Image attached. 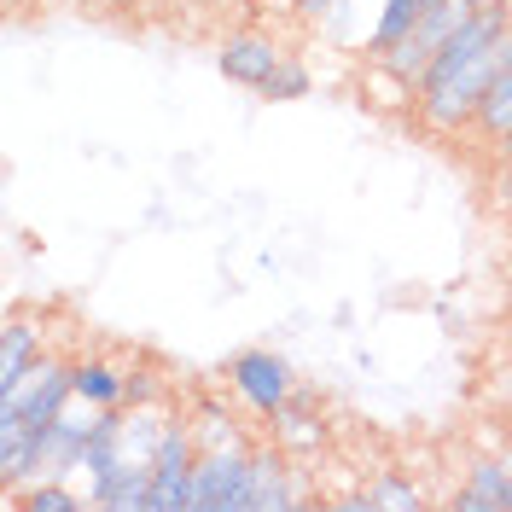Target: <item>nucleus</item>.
I'll return each instance as SVG.
<instances>
[{
    "instance_id": "nucleus-1",
    "label": "nucleus",
    "mask_w": 512,
    "mask_h": 512,
    "mask_svg": "<svg viewBox=\"0 0 512 512\" xmlns=\"http://www.w3.org/2000/svg\"><path fill=\"white\" fill-rule=\"evenodd\" d=\"M169 419H175V408H134V402L99 414L94 437H88V460H82V472H88V507H94L123 472H146V466L158 460Z\"/></svg>"
},
{
    "instance_id": "nucleus-2",
    "label": "nucleus",
    "mask_w": 512,
    "mask_h": 512,
    "mask_svg": "<svg viewBox=\"0 0 512 512\" xmlns=\"http://www.w3.org/2000/svg\"><path fill=\"white\" fill-rule=\"evenodd\" d=\"M70 396H76L70 361H59V355H35L12 384H0V414H18L30 431H47V425L70 408Z\"/></svg>"
},
{
    "instance_id": "nucleus-3",
    "label": "nucleus",
    "mask_w": 512,
    "mask_h": 512,
    "mask_svg": "<svg viewBox=\"0 0 512 512\" xmlns=\"http://www.w3.org/2000/svg\"><path fill=\"white\" fill-rule=\"evenodd\" d=\"M478 6H483V0H437V6H431V12L419 18L414 30H408L402 41H396V47H390V53H367V59H384L390 70H396V76H408V82L419 88V82H425V70L437 64V53L448 47V35L460 30V24H466Z\"/></svg>"
},
{
    "instance_id": "nucleus-4",
    "label": "nucleus",
    "mask_w": 512,
    "mask_h": 512,
    "mask_svg": "<svg viewBox=\"0 0 512 512\" xmlns=\"http://www.w3.org/2000/svg\"><path fill=\"white\" fill-rule=\"evenodd\" d=\"M192 472H198V443H192V419H169L163 448L152 460V512H192Z\"/></svg>"
},
{
    "instance_id": "nucleus-5",
    "label": "nucleus",
    "mask_w": 512,
    "mask_h": 512,
    "mask_svg": "<svg viewBox=\"0 0 512 512\" xmlns=\"http://www.w3.org/2000/svg\"><path fill=\"white\" fill-rule=\"evenodd\" d=\"M227 379H233V390H239V402H245L251 414H262V419H274L291 402V390H297L286 355H274V350H239L233 361H227Z\"/></svg>"
},
{
    "instance_id": "nucleus-6",
    "label": "nucleus",
    "mask_w": 512,
    "mask_h": 512,
    "mask_svg": "<svg viewBox=\"0 0 512 512\" xmlns=\"http://www.w3.org/2000/svg\"><path fill=\"white\" fill-rule=\"evenodd\" d=\"M245 495H251V448L198 454V472H192V512H245Z\"/></svg>"
},
{
    "instance_id": "nucleus-7",
    "label": "nucleus",
    "mask_w": 512,
    "mask_h": 512,
    "mask_svg": "<svg viewBox=\"0 0 512 512\" xmlns=\"http://www.w3.org/2000/svg\"><path fill=\"white\" fill-rule=\"evenodd\" d=\"M286 59L291 53L262 30H233V35H222V47H216V70H222L227 82H239V88H256V94L268 88V76Z\"/></svg>"
},
{
    "instance_id": "nucleus-8",
    "label": "nucleus",
    "mask_w": 512,
    "mask_h": 512,
    "mask_svg": "<svg viewBox=\"0 0 512 512\" xmlns=\"http://www.w3.org/2000/svg\"><path fill=\"white\" fill-rule=\"evenodd\" d=\"M309 489H303V472H291L280 448H251V495H245V512H286L303 507Z\"/></svg>"
},
{
    "instance_id": "nucleus-9",
    "label": "nucleus",
    "mask_w": 512,
    "mask_h": 512,
    "mask_svg": "<svg viewBox=\"0 0 512 512\" xmlns=\"http://www.w3.org/2000/svg\"><path fill=\"white\" fill-rule=\"evenodd\" d=\"M460 512H512V448L507 454H478L454 495Z\"/></svg>"
},
{
    "instance_id": "nucleus-10",
    "label": "nucleus",
    "mask_w": 512,
    "mask_h": 512,
    "mask_svg": "<svg viewBox=\"0 0 512 512\" xmlns=\"http://www.w3.org/2000/svg\"><path fill=\"white\" fill-rule=\"evenodd\" d=\"M70 379H76V396L94 402V408H123L128 402V373L123 367H111L105 355H82V361H70Z\"/></svg>"
},
{
    "instance_id": "nucleus-11",
    "label": "nucleus",
    "mask_w": 512,
    "mask_h": 512,
    "mask_svg": "<svg viewBox=\"0 0 512 512\" xmlns=\"http://www.w3.org/2000/svg\"><path fill=\"white\" fill-rule=\"evenodd\" d=\"M35 355H47V326L35 315H12L0 332V384H12Z\"/></svg>"
},
{
    "instance_id": "nucleus-12",
    "label": "nucleus",
    "mask_w": 512,
    "mask_h": 512,
    "mask_svg": "<svg viewBox=\"0 0 512 512\" xmlns=\"http://www.w3.org/2000/svg\"><path fill=\"white\" fill-rule=\"evenodd\" d=\"M274 443L280 448H320L326 425H320V402L309 390H291V402L274 414Z\"/></svg>"
},
{
    "instance_id": "nucleus-13",
    "label": "nucleus",
    "mask_w": 512,
    "mask_h": 512,
    "mask_svg": "<svg viewBox=\"0 0 512 512\" xmlns=\"http://www.w3.org/2000/svg\"><path fill=\"white\" fill-rule=\"evenodd\" d=\"M344 507H355V512H414V507H425V489L408 483L402 472H379V478L367 483L361 495H350Z\"/></svg>"
},
{
    "instance_id": "nucleus-14",
    "label": "nucleus",
    "mask_w": 512,
    "mask_h": 512,
    "mask_svg": "<svg viewBox=\"0 0 512 512\" xmlns=\"http://www.w3.org/2000/svg\"><path fill=\"white\" fill-rule=\"evenodd\" d=\"M472 134H478L483 146H501V140L512 134V70H501V76L489 82L478 117H472Z\"/></svg>"
},
{
    "instance_id": "nucleus-15",
    "label": "nucleus",
    "mask_w": 512,
    "mask_h": 512,
    "mask_svg": "<svg viewBox=\"0 0 512 512\" xmlns=\"http://www.w3.org/2000/svg\"><path fill=\"white\" fill-rule=\"evenodd\" d=\"M361 94L373 99V105H384V111H414L419 105V88L408 82V76H396L384 59H367V70H361Z\"/></svg>"
},
{
    "instance_id": "nucleus-16",
    "label": "nucleus",
    "mask_w": 512,
    "mask_h": 512,
    "mask_svg": "<svg viewBox=\"0 0 512 512\" xmlns=\"http://www.w3.org/2000/svg\"><path fill=\"white\" fill-rule=\"evenodd\" d=\"M431 6H437V0H384L379 24H373V35H367V47H361V53H390V47L414 30Z\"/></svg>"
},
{
    "instance_id": "nucleus-17",
    "label": "nucleus",
    "mask_w": 512,
    "mask_h": 512,
    "mask_svg": "<svg viewBox=\"0 0 512 512\" xmlns=\"http://www.w3.org/2000/svg\"><path fill=\"white\" fill-rule=\"evenodd\" d=\"M192 443H198V454H216V448H251L245 443V431H239V419L227 414V408H216V402H204V408L192 414Z\"/></svg>"
},
{
    "instance_id": "nucleus-18",
    "label": "nucleus",
    "mask_w": 512,
    "mask_h": 512,
    "mask_svg": "<svg viewBox=\"0 0 512 512\" xmlns=\"http://www.w3.org/2000/svg\"><path fill=\"white\" fill-rule=\"evenodd\" d=\"M6 507L12 512H82V495L64 478H41V483H30L24 495H12Z\"/></svg>"
},
{
    "instance_id": "nucleus-19",
    "label": "nucleus",
    "mask_w": 512,
    "mask_h": 512,
    "mask_svg": "<svg viewBox=\"0 0 512 512\" xmlns=\"http://www.w3.org/2000/svg\"><path fill=\"white\" fill-rule=\"evenodd\" d=\"M94 507H105V512H152V466H146V472H123Z\"/></svg>"
},
{
    "instance_id": "nucleus-20",
    "label": "nucleus",
    "mask_w": 512,
    "mask_h": 512,
    "mask_svg": "<svg viewBox=\"0 0 512 512\" xmlns=\"http://www.w3.org/2000/svg\"><path fill=\"white\" fill-rule=\"evenodd\" d=\"M309 88H315V76H309V64L303 59H286L274 76H268V88H262V99H309Z\"/></svg>"
},
{
    "instance_id": "nucleus-21",
    "label": "nucleus",
    "mask_w": 512,
    "mask_h": 512,
    "mask_svg": "<svg viewBox=\"0 0 512 512\" xmlns=\"http://www.w3.org/2000/svg\"><path fill=\"white\" fill-rule=\"evenodd\" d=\"M128 402L134 408H169V379L152 373V367H134L128 373Z\"/></svg>"
},
{
    "instance_id": "nucleus-22",
    "label": "nucleus",
    "mask_w": 512,
    "mask_h": 512,
    "mask_svg": "<svg viewBox=\"0 0 512 512\" xmlns=\"http://www.w3.org/2000/svg\"><path fill=\"white\" fill-rule=\"evenodd\" d=\"M286 6L297 12V18H303V24H326V18H332L344 0H286Z\"/></svg>"
},
{
    "instance_id": "nucleus-23",
    "label": "nucleus",
    "mask_w": 512,
    "mask_h": 512,
    "mask_svg": "<svg viewBox=\"0 0 512 512\" xmlns=\"http://www.w3.org/2000/svg\"><path fill=\"white\" fill-rule=\"evenodd\" d=\"M495 198H501V210L512 216V152H507V169H501V181H495Z\"/></svg>"
},
{
    "instance_id": "nucleus-24",
    "label": "nucleus",
    "mask_w": 512,
    "mask_h": 512,
    "mask_svg": "<svg viewBox=\"0 0 512 512\" xmlns=\"http://www.w3.org/2000/svg\"><path fill=\"white\" fill-rule=\"evenodd\" d=\"M507 448H512V414H507Z\"/></svg>"
},
{
    "instance_id": "nucleus-25",
    "label": "nucleus",
    "mask_w": 512,
    "mask_h": 512,
    "mask_svg": "<svg viewBox=\"0 0 512 512\" xmlns=\"http://www.w3.org/2000/svg\"><path fill=\"white\" fill-rule=\"evenodd\" d=\"M507 320H512V291H507Z\"/></svg>"
},
{
    "instance_id": "nucleus-26",
    "label": "nucleus",
    "mask_w": 512,
    "mask_h": 512,
    "mask_svg": "<svg viewBox=\"0 0 512 512\" xmlns=\"http://www.w3.org/2000/svg\"><path fill=\"white\" fill-rule=\"evenodd\" d=\"M152 6H175V0H152Z\"/></svg>"
}]
</instances>
